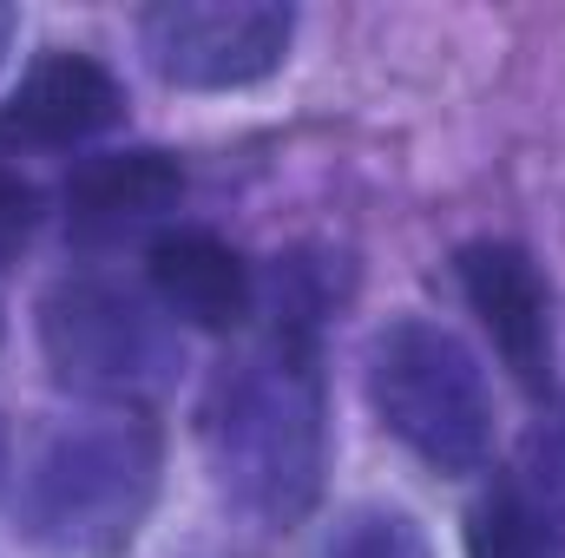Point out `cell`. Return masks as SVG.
<instances>
[{
	"label": "cell",
	"instance_id": "1",
	"mask_svg": "<svg viewBox=\"0 0 565 558\" xmlns=\"http://www.w3.org/2000/svg\"><path fill=\"white\" fill-rule=\"evenodd\" d=\"M316 302L277 309V329L217 368L204 395V460L231 506H244L264 526H296L329 466V427H322V368H316Z\"/></svg>",
	"mask_w": 565,
	"mask_h": 558
},
{
	"label": "cell",
	"instance_id": "2",
	"mask_svg": "<svg viewBox=\"0 0 565 558\" xmlns=\"http://www.w3.org/2000/svg\"><path fill=\"white\" fill-rule=\"evenodd\" d=\"M164 440L145 408H93L60 420L20 473V539L46 558H126L151 519Z\"/></svg>",
	"mask_w": 565,
	"mask_h": 558
},
{
	"label": "cell",
	"instance_id": "3",
	"mask_svg": "<svg viewBox=\"0 0 565 558\" xmlns=\"http://www.w3.org/2000/svg\"><path fill=\"white\" fill-rule=\"evenodd\" d=\"M40 348L60 388L106 408H145L184 368L178 322L158 309L151 289H132L119 277L53 282L40 296Z\"/></svg>",
	"mask_w": 565,
	"mask_h": 558
},
{
	"label": "cell",
	"instance_id": "4",
	"mask_svg": "<svg viewBox=\"0 0 565 558\" xmlns=\"http://www.w3.org/2000/svg\"><path fill=\"white\" fill-rule=\"evenodd\" d=\"M369 401L382 427L440 473H480L493 453V395L480 355L422 315H402L369 348Z\"/></svg>",
	"mask_w": 565,
	"mask_h": 558
},
{
	"label": "cell",
	"instance_id": "5",
	"mask_svg": "<svg viewBox=\"0 0 565 558\" xmlns=\"http://www.w3.org/2000/svg\"><path fill=\"white\" fill-rule=\"evenodd\" d=\"M289 33L296 13L277 0H164L139 13L145 60L178 93H237L270 79Z\"/></svg>",
	"mask_w": 565,
	"mask_h": 558
},
{
	"label": "cell",
	"instance_id": "6",
	"mask_svg": "<svg viewBox=\"0 0 565 558\" xmlns=\"http://www.w3.org/2000/svg\"><path fill=\"white\" fill-rule=\"evenodd\" d=\"M126 119V86L93 53H46L0 106V151H66Z\"/></svg>",
	"mask_w": 565,
	"mask_h": 558
},
{
	"label": "cell",
	"instance_id": "7",
	"mask_svg": "<svg viewBox=\"0 0 565 558\" xmlns=\"http://www.w3.org/2000/svg\"><path fill=\"white\" fill-rule=\"evenodd\" d=\"M460 289H467V309L487 322L493 348L507 355V368L526 382V388H546L553 375V315H546V282L533 270V257L520 244H467L460 250Z\"/></svg>",
	"mask_w": 565,
	"mask_h": 558
},
{
	"label": "cell",
	"instance_id": "8",
	"mask_svg": "<svg viewBox=\"0 0 565 558\" xmlns=\"http://www.w3.org/2000/svg\"><path fill=\"white\" fill-rule=\"evenodd\" d=\"M145 277H151V296L171 322H191V329H211V335L244 329L250 309H257L250 264L211 230H164L145 250Z\"/></svg>",
	"mask_w": 565,
	"mask_h": 558
},
{
	"label": "cell",
	"instance_id": "9",
	"mask_svg": "<svg viewBox=\"0 0 565 558\" xmlns=\"http://www.w3.org/2000/svg\"><path fill=\"white\" fill-rule=\"evenodd\" d=\"M184 197V164L171 151H106L66 178V224L93 244L145 230Z\"/></svg>",
	"mask_w": 565,
	"mask_h": 558
},
{
	"label": "cell",
	"instance_id": "10",
	"mask_svg": "<svg viewBox=\"0 0 565 558\" xmlns=\"http://www.w3.org/2000/svg\"><path fill=\"white\" fill-rule=\"evenodd\" d=\"M507 486L520 493V506H526L533 526L546 533L553 558H565V401H553L546 415L526 427L520 473H513Z\"/></svg>",
	"mask_w": 565,
	"mask_h": 558
},
{
	"label": "cell",
	"instance_id": "11",
	"mask_svg": "<svg viewBox=\"0 0 565 558\" xmlns=\"http://www.w3.org/2000/svg\"><path fill=\"white\" fill-rule=\"evenodd\" d=\"M467 558H553L546 533L520 506V493L500 480L473 513H467Z\"/></svg>",
	"mask_w": 565,
	"mask_h": 558
},
{
	"label": "cell",
	"instance_id": "12",
	"mask_svg": "<svg viewBox=\"0 0 565 558\" xmlns=\"http://www.w3.org/2000/svg\"><path fill=\"white\" fill-rule=\"evenodd\" d=\"M322 558H434V546H427V533L408 513H395V506H362V513H349V519L329 533Z\"/></svg>",
	"mask_w": 565,
	"mask_h": 558
},
{
	"label": "cell",
	"instance_id": "13",
	"mask_svg": "<svg viewBox=\"0 0 565 558\" xmlns=\"http://www.w3.org/2000/svg\"><path fill=\"white\" fill-rule=\"evenodd\" d=\"M33 217H40V197L33 184H20L13 171H0V264L33 237Z\"/></svg>",
	"mask_w": 565,
	"mask_h": 558
},
{
	"label": "cell",
	"instance_id": "14",
	"mask_svg": "<svg viewBox=\"0 0 565 558\" xmlns=\"http://www.w3.org/2000/svg\"><path fill=\"white\" fill-rule=\"evenodd\" d=\"M13 33H20V13L0 0V60H7V46H13Z\"/></svg>",
	"mask_w": 565,
	"mask_h": 558
},
{
	"label": "cell",
	"instance_id": "15",
	"mask_svg": "<svg viewBox=\"0 0 565 558\" xmlns=\"http://www.w3.org/2000/svg\"><path fill=\"white\" fill-rule=\"evenodd\" d=\"M0 486H7V420H0Z\"/></svg>",
	"mask_w": 565,
	"mask_h": 558
}]
</instances>
